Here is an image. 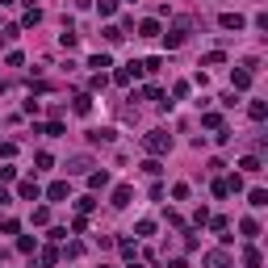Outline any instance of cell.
Returning <instances> with one entry per match:
<instances>
[{
  "label": "cell",
  "mask_w": 268,
  "mask_h": 268,
  "mask_svg": "<svg viewBox=\"0 0 268 268\" xmlns=\"http://www.w3.org/2000/svg\"><path fill=\"white\" fill-rule=\"evenodd\" d=\"M218 26H222V30H235V34H239L243 26H247V21H243L239 13H222V17H218Z\"/></svg>",
  "instance_id": "7"
},
{
  "label": "cell",
  "mask_w": 268,
  "mask_h": 268,
  "mask_svg": "<svg viewBox=\"0 0 268 268\" xmlns=\"http://www.w3.org/2000/svg\"><path fill=\"white\" fill-rule=\"evenodd\" d=\"M130 201H134V189H130V184H118V189H113V205H118V209H126Z\"/></svg>",
  "instance_id": "5"
},
{
  "label": "cell",
  "mask_w": 268,
  "mask_h": 268,
  "mask_svg": "<svg viewBox=\"0 0 268 268\" xmlns=\"http://www.w3.org/2000/svg\"><path fill=\"white\" fill-rule=\"evenodd\" d=\"M126 268H143V264H134V260H130V264H126Z\"/></svg>",
  "instance_id": "30"
},
{
  "label": "cell",
  "mask_w": 268,
  "mask_h": 268,
  "mask_svg": "<svg viewBox=\"0 0 268 268\" xmlns=\"http://www.w3.org/2000/svg\"><path fill=\"white\" fill-rule=\"evenodd\" d=\"M138 76H143V63L134 59V63H126V67H118V72H113V84L126 88V84H130V80H138Z\"/></svg>",
  "instance_id": "3"
},
{
  "label": "cell",
  "mask_w": 268,
  "mask_h": 268,
  "mask_svg": "<svg viewBox=\"0 0 268 268\" xmlns=\"http://www.w3.org/2000/svg\"><path fill=\"white\" fill-rule=\"evenodd\" d=\"M88 67H92V72H105V67H113V59H109V55H92Z\"/></svg>",
  "instance_id": "16"
},
{
  "label": "cell",
  "mask_w": 268,
  "mask_h": 268,
  "mask_svg": "<svg viewBox=\"0 0 268 268\" xmlns=\"http://www.w3.org/2000/svg\"><path fill=\"white\" fill-rule=\"evenodd\" d=\"M201 126H205V130H222V113H205Z\"/></svg>",
  "instance_id": "20"
},
{
  "label": "cell",
  "mask_w": 268,
  "mask_h": 268,
  "mask_svg": "<svg viewBox=\"0 0 268 268\" xmlns=\"http://www.w3.org/2000/svg\"><path fill=\"white\" fill-rule=\"evenodd\" d=\"M34 247H38V243H34V239H30V235H21V239H17V251H26V255H30V251H34Z\"/></svg>",
  "instance_id": "27"
},
{
  "label": "cell",
  "mask_w": 268,
  "mask_h": 268,
  "mask_svg": "<svg viewBox=\"0 0 268 268\" xmlns=\"http://www.w3.org/2000/svg\"><path fill=\"white\" fill-rule=\"evenodd\" d=\"M130 5H138V0H130Z\"/></svg>",
  "instance_id": "32"
},
{
  "label": "cell",
  "mask_w": 268,
  "mask_h": 268,
  "mask_svg": "<svg viewBox=\"0 0 268 268\" xmlns=\"http://www.w3.org/2000/svg\"><path fill=\"white\" fill-rule=\"evenodd\" d=\"M247 113H251V122H264V118H268V105H264V101H251Z\"/></svg>",
  "instance_id": "18"
},
{
  "label": "cell",
  "mask_w": 268,
  "mask_h": 268,
  "mask_svg": "<svg viewBox=\"0 0 268 268\" xmlns=\"http://www.w3.org/2000/svg\"><path fill=\"white\" fill-rule=\"evenodd\" d=\"M143 147L151 151V155H168V151H172V138H168V130H151V134L143 138Z\"/></svg>",
  "instance_id": "1"
},
{
  "label": "cell",
  "mask_w": 268,
  "mask_h": 268,
  "mask_svg": "<svg viewBox=\"0 0 268 268\" xmlns=\"http://www.w3.org/2000/svg\"><path fill=\"white\" fill-rule=\"evenodd\" d=\"M205 264H209V268H230V255H226V251H209Z\"/></svg>",
  "instance_id": "10"
},
{
  "label": "cell",
  "mask_w": 268,
  "mask_h": 268,
  "mask_svg": "<svg viewBox=\"0 0 268 268\" xmlns=\"http://www.w3.org/2000/svg\"><path fill=\"white\" fill-rule=\"evenodd\" d=\"M243 264H247V268H260V264H264V255L255 251V247H247V251H243Z\"/></svg>",
  "instance_id": "19"
},
{
  "label": "cell",
  "mask_w": 268,
  "mask_h": 268,
  "mask_svg": "<svg viewBox=\"0 0 268 268\" xmlns=\"http://www.w3.org/2000/svg\"><path fill=\"white\" fill-rule=\"evenodd\" d=\"M172 97H176V101L189 97V80H176V84H172Z\"/></svg>",
  "instance_id": "22"
},
{
  "label": "cell",
  "mask_w": 268,
  "mask_h": 268,
  "mask_svg": "<svg viewBox=\"0 0 268 268\" xmlns=\"http://www.w3.org/2000/svg\"><path fill=\"white\" fill-rule=\"evenodd\" d=\"M42 264H46V268H55V264H59V251L46 247V251H42Z\"/></svg>",
  "instance_id": "26"
},
{
  "label": "cell",
  "mask_w": 268,
  "mask_h": 268,
  "mask_svg": "<svg viewBox=\"0 0 268 268\" xmlns=\"http://www.w3.org/2000/svg\"><path fill=\"white\" fill-rule=\"evenodd\" d=\"M230 84H235L239 92L251 88V67H235V72H230Z\"/></svg>",
  "instance_id": "4"
},
{
  "label": "cell",
  "mask_w": 268,
  "mask_h": 268,
  "mask_svg": "<svg viewBox=\"0 0 268 268\" xmlns=\"http://www.w3.org/2000/svg\"><path fill=\"white\" fill-rule=\"evenodd\" d=\"M184 38H189V21H176V26L164 34V46H168V51H176V46H184Z\"/></svg>",
  "instance_id": "2"
},
{
  "label": "cell",
  "mask_w": 268,
  "mask_h": 268,
  "mask_svg": "<svg viewBox=\"0 0 268 268\" xmlns=\"http://www.w3.org/2000/svg\"><path fill=\"white\" fill-rule=\"evenodd\" d=\"M118 5H122V0H97V13L101 17H113V13H118Z\"/></svg>",
  "instance_id": "13"
},
{
  "label": "cell",
  "mask_w": 268,
  "mask_h": 268,
  "mask_svg": "<svg viewBox=\"0 0 268 268\" xmlns=\"http://www.w3.org/2000/svg\"><path fill=\"white\" fill-rule=\"evenodd\" d=\"M38 21H42V13H38V9H30V13L21 17V26H26V30H34V26H38Z\"/></svg>",
  "instance_id": "24"
},
{
  "label": "cell",
  "mask_w": 268,
  "mask_h": 268,
  "mask_svg": "<svg viewBox=\"0 0 268 268\" xmlns=\"http://www.w3.org/2000/svg\"><path fill=\"white\" fill-rule=\"evenodd\" d=\"M172 197H176V201H189V184H172Z\"/></svg>",
  "instance_id": "28"
},
{
  "label": "cell",
  "mask_w": 268,
  "mask_h": 268,
  "mask_svg": "<svg viewBox=\"0 0 268 268\" xmlns=\"http://www.w3.org/2000/svg\"><path fill=\"white\" fill-rule=\"evenodd\" d=\"M159 34H164V26H159L155 17H147L143 26H138V38H159Z\"/></svg>",
  "instance_id": "6"
},
{
  "label": "cell",
  "mask_w": 268,
  "mask_h": 268,
  "mask_svg": "<svg viewBox=\"0 0 268 268\" xmlns=\"http://www.w3.org/2000/svg\"><path fill=\"white\" fill-rule=\"evenodd\" d=\"M76 113H92V97H88V92H80V97H76Z\"/></svg>",
  "instance_id": "21"
},
{
  "label": "cell",
  "mask_w": 268,
  "mask_h": 268,
  "mask_svg": "<svg viewBox=\"0 0 268 268\" xmlns=\"http://www.w3.org/2000/svg\"><path fill=\"white\" fill-rule=\"evenodd\" d=\"M88 184H92V189H105V184H109V172H88Z\"/></svg>",
  "instance_id": "15"
},
{
  "label": "cell",
  "mask_w": 268,
  "mask_h": 268,
  "mask_svg": "<svg viewBox=\"0 0 268 268\" xmlns=\"http://www.w3.org/2000/svg\"><path fill=\"white\" fill-rule=\"evenodd\" d=\"M0 5H17V0H0Z\"/></svg>",
  "instance_id": "31"
},
{
  "label": "cell",
  "mask_w": 268,
  "mask_h": 268,
  "mask_svg": "<svg viewBox=\"0 0 268 268\" xmlns=\"http://www.w3.org/2000/svg\"><path fill=\"white\" fill-rule=\"evenodd\" d=\"M126 38V30H118V26H105V42H122Z\"/></svg>",
  "instance_id": "23"
},
{
  "label": "cell",
  "mask_w": 268,
  "mask_h": 268,
  "mask_svg": "<svg viewBox=\"0 0 268 268\" xmlns=\"http://www.w3.org/2000/svg\"><path fill=\"white\" fill-rule=\"evenodd\" d=\"M113 134H118V130H109V126H101V130H88V143H113Z\"/></svg>",
  "instance_id": "9"
},
{
  "label": "cell",
  "mask_w": 268,
  "mask_h": 268,
  "mask_svg": "<svg viewBox=\"0 0 268 268\" xmlns=\"http://www.w3.org/2000/svg\"><path fill=\"white\" fill-rule=\"evenodd\" d=\"M239 230H243V239H255V235H260V222H255V218H243Z\"/></svg>",
  "instance_id": "11"
},
{
  "label": "cell",
  "mask_w": 268,
  "mask_h": 268,
  "mask_svg": "<svg viewBox=\"0 0 268 268\" xmlns=\"http://www.w3.org/2000/svg\"><path fill=\"white\" fill-rule=\"evenodd\" d=\"M46 197H51V201H63L67 197V180H55L51 189H46Z\"/></svg>",
  "instance_id": "12"
},
{
  "label": "cell",
  "mask_w": 268,
  "mask_h": 268,
  "mask_svg": "<svg viewBox=\"0 0 268 268\" xmlns=\"http://www.w3.org/2000/svg\"><path fill=\"white\" fill-rule=\"evenodd\" d=\"M247 201H251V209H264V205H268V193H264V189H251Z\"/></svg>",
  "instance_id": "14"
},
{
  "label": "cell",
  "mask_w": 268,
  "mask_h": 268,
  "mask_svg": "<svg viewBox=\"0 0 268 268\" xmlns=\"http://www.w3.org/2000/svg\"><path fill=\"white\" fill-rule=\"evenodd\" d=\"M0 155H5V159L17 155V143H13V138H5V143H0Z\"/></svg>",
  "instance_id": "25"
},
{
  "label": "cell",
  "mask_w": 268,
  "mask_h": 268,
  "mask_svg": "<svg viewBox=\"0 0 268 268\" xmlns=\"http://www.w3.org/2000/svg\"><path fill=\"white\" fill-rule=\"evenodd\" d=\"M134 230H138V235H155V222H151V218H143V222H138Z\"/></svg>",
  "instance_id": "29"
},
{
  "label": "cell",
  "mask_w": 268,
  "mask_h": 268,
  "mask_svg": "<svg viewBox=\"0 0 268 268\" xmlns=\"http://www.w3.org/2000/svg\"><path fill=\"white\" fill-rule=\"evenodd\" d=\"M239 168H243V172H251V176H255V172H260V155H243V159H239Z\"/></svg>",
  "instance_id": "17"
},
{
  "label": "cell",
  "mask_w": 268,
  "mask_h": 268,
  "mask_svg": "<svg viewBox=\"0 0 268 268\" xmlns=\"http://www.w3.org/2000/svg\"><path fill=\"white\" fill-rule=\"evenodd\" d=\"M17 193L26 197V201H38V193H42V189H38V180H21V184H17Z\"/></svg>",
  "instance_id": "8"
}]
</instances>
